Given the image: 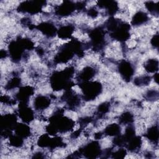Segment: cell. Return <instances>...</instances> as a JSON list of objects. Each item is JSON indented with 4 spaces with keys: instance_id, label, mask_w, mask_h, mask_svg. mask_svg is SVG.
I'll use <instances>...</instances> for the list:
<instances>
[{
    "instance_id": "obj_6",
    "label": "cell",
    "mask_w": 159,
    "mask_h": 159,
    "mask_svg": "<svg viewBox=\"0 0 159 159\" xmlns=\"http://www.w3.org/2000/svg\"><path fill=\"white\" fill-rule=\"evenodd\" d=\"M158 3L159 1H145L143 2V6L144 8L147 10V13L154 17L157 18L158 17L159 14V10H158Z\"/></svg>"
},
{
    "instance_id": "obj_1",
    "label": "cell",
    "mask_w": 159,
    "mask_h": 159,
    "mask_svg": "<svg viewBox=\"0 0 159 159\" xmlns=\"http://www.w3.org/2000/svg\"><path fill=\"white\" fill-rule=\"evenodd\" d=\"M82 99L84 102H93L102 94L104 86L100 81L91 80L78 83Z\"/></svg>"
},
{
    "instance_id": "obj_4",
    "label": "cell",
    "mask_w": 159,
    "mask_h": 159,
    "mask_svg": "<svg viewBox=\"0 0 159 159\" xmlns=\"http://www.w3.org/2000/svg\"><path fill=\"white\" fill-rule=\"evenodd\" d=\"M102 131L104 135V137H115L121 134V125H120L118 122H111L107 124Z\"/></svg>"
},
{
    "instance_id": "obj_5",
    "label": "cell",
    "mask_w": 159,
    "mask_h": 159,
    "mask_svg": "<svg viewBox=\"0 0 159 159\" xmlns=\"http://www.w3.org/2000/svg\"><path fill=\"white\" fill-rule=\"evenodd\" d=\"M143 69L147 74H154L158 71V58L152 57L144 61Z\"/></svg>"
},
{
    "instance_id": "obj_2",
    "label": "cell",
    "mask_w": 159,
    "mask_h": 159,
    "mask_svg": "<svg viewBox=\"0 0 159 159\" xmlns=\"http://www.w3.org/2000/svg\"><path fill=\"white\" fill-rule=\"evenodd\" d=\"M53 99L51 94H37L32 101V107L36 112L43 114L44 112L49 109L52 106Z\"/></svg>"
},
{
    "instance_id": "obj_3",
    "label": "cell",
    "mask_w": 159,
    "mask_h": 159,
    "mask_svg": "<svg viewBox=\"0 0 159 159\" xmlns=\"http://www.w3.org/2000/svg\"><path fill=\"white\" fill-rule=\"evenodd\" d=\"M150 16L140 9L135 11L130 19V25L134 28H141L147 25L151 21Z\"/></svg>"
}]
</instances>
